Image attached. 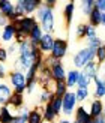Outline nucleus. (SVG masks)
Segmentation results:
<instances>
[{"label":"nucleus","instance_id":"a19ab883","mask_svg":"<svg viewBox=\"0 0 105 123\" xmlns=\"http://www.w3.org/2000/svg\"><path fill=\"white\" fill-rule=\"evenodd\" d=\"M6 75V66L3 63H0V78H3Z\"/></svg>","mask_w":105,"mask_h":123},{"label":"nucleus","instance_id":"58836bf2","mask_svg":"<svg viewBox=\"0 0 105 123\" xmlns=\"http://www.w3.org/2000/svg\"><path fill=\"white\" fill-rule=\"evenodd\" d=\"M6 50H8V54H15V53H18V44L14 42V44H11Z\"/></svg>","mask_w":105,"mask_h":123},{"label":"nucleus","instance_id":"6ab92c4d","mask_svg":"<svg viewBox=\"0 0 105 123\" xmlns=\"http://www.w3.org/2000/svg\"><path fill=\"white\" fill-rule=\"evenodd\" d=\"M15 114L11 113V107L9 105H5L0 108V123H12L14 122Z\"/></svg>","mask_w":105,"mask_h":123},{"label":"nucleus","instance_id":"2f4dec72","mask_svg":"<svg viewBox=\"0 0 105 123\" xmlns=\"http://www.w3.org/2000/svg\"><path fill=\"white\" fill-rule=\"evenodd\" d=\"M87 26L89 24H78V27L75 30V36L78 39H83V38L87 36Z\"/></svg>","mask_w":105,"mask_h":123},{"label":"nucleus","instance_id":"e433bc0d","mask_svg":"<svg viewBox=\"0 0 105 123\" xmlns=\"http://www.w3.org/2000/svg\"><path fill=\"white\" fill-rule=\"evenodd\" d=\"M98 35V30H96V27H93V26H87V36H86V39L87 38H92V36H96Z\"/></svg>","mask_w":105,"mask_h":123},{"label":"nucleus","instance_id":"412c9836","mask_svg":"<svg viewBox=\"0 0 105 123\" xmlns=\"http://www.w3.org/2000/svg\"><path fill=\"white\" fill-rule=\"evenodd\" d=\"M27 123H45L44 122V114L39 108H35L29 113V120Z\"/></svg>","mask_w":105,"mask_h":123},{"label":"nucleus","instance_id":"ea45409f","mask_svg":"<svg viewBox=\"0 0 105 123\" xmlns=\"http://www.w3.org/2000/svg\"><path fill=\"white\" fill-rule=\"evenodd\" d=\"M8 24H9V20L0 12V27H5V26H8Z\"/></svg>","mask_w":105,"mask_h":123},{"label":"nucleus","instance_id":"f8f14e48","mask_svg":"<svg viewBox=\"0 0 105 123\" xmlns=\"http://www.w3.org/2000/svg\"><path fill=\"white\" fill-rule=\"evenodd\" d=\"M80 75H81V71H80V69H71V71H68V74H66V80H65L68 89L74 87V86H78Z\"/></svg>","mask_w":105,"mask_h":123},{"label":"nucleus","instance_id":"c85d7f7f","mask_svg":"<svg viewBox=\"0 0 105 123\" xmlns=\"http://www.w3.org/2000/svg\"><path fill=\"white\" fill-rule=\"evenodd\" d=\"M53 98H54V93H53V92L44 89V90H42V93H41V96H39V102H42V104L45 105L47 102H51V101H53Z\"/></svg>","mask_w":105,"mask_h":123},{"label":"nucleus","instance_id":"c03bdc74","mask_svg":"<svg viewBox=\"0 0 105 123\" xmlns=\"http://www.w3.org/2000/svg\"><path fill=\"white\" fill-rule=\"evenodd\" d=\"M101 26H104V27H105V12L102 14V23H101Z\"/></svg>","mask_w":105,"mask_h":123},{"label":"nucleus","instance_id":"79ce46f5","mask_svg":"<svg viewBox=\"0 0 105 123\" xmlns=\"http://www.w3.org/2000/svg\"><path fill=\"white\" fill-rule=\"evenodd\" d=\"M44 3H45V5L48 6V8H51V9H53V6L56 5V0H45Z\"/></svg>","mask_w":105,"mask_h":123},{"label":"nucleus","instance_id":"7ed1b4c3","mask_svg":"<svg viewBox=\"0 0 105 123\" xmlns=\"http://www.w3.org/2000/svg\"><path fill=\"white\" fill-rule=\"evenodd\" d=\"M12 24H14L17 33H21V35L29 38V35L32 33V30L35 29L36 24H38V20H36L33 15H27V17H23V18L15 20Z\"/></svg>","mask_w":105,"mask_h":123},{"label":"nucleus","instance_id":"b1692460","mask_svg":"<svg viewBox=\"0 0 105 123\" xmlns=\"http://www.w3.org/2000/svg\"><path fill=\"white\" fill-rule=\"evenodd\" d=\"M101 23H102V12L95 8L93 12H92L90 17H89V24L93 26V27H98V26H101Z\"/></svg>","mask_w":105,"mask_h":123},{"label":"nucleus","instance_id":"4468645a","mask_svg":"<svg viewBox=\"0 0 105 123\" xmlns=\"http://www.w3.org/2000/svg\"><path fill=\"white\" fill-rule=\"evenodd\" d=\"M15 35H17V30L14 27V24L9 23L2 30V41L3 42H12V41H15Z\"/></svg>","mask_w":105,"mask_h":123},{"label":"nucleus","instance_id":"6e6552de","mask_svg":"<svg viewBox=\"0 0 105 123\" xmlns=\"http://www.w3.org/2000/svg\"><path fill=\"white\" fill-rule=\"evenodd\" d=\"M68 53V42L65 39H60V38H56L54 41V47H53V51L50 56L57 59V60H62Z\"/></svg>","mask_w":105,"mask_h":123},{"label":"nucleus","instance_id":"9b49d317","mask_svg":"<svg viewBox=\"0 0 105 123\" xmlns=\"http://www.w3.org/2000/svg\"><path fill=\"white\" fill-rule=\"evenodd\" d=\"M95 96L96 99H101V98L105 96V74H99L96 78H95Z\"/></svg>","mask_w":105,"mask_h":123},{"label":"nucleus","instance_id":"c756f323","mask_svg":"<svg viewBox=\"0 0 105 123\" xmlns=\"http://www.w3.org/2000/svg\"><path fill=\"white\" fill-rule=\"evenodd\" d=\"M75 95H77V99H78V102H84V101H86V99L89 98L90 92H89V89H83V87H78V89L75 90Z\"/></svg>","mask_w":105,"mask_h":123},{"label":"nucleus","instance_id":"5701e85b","mask_svg":"<svg viewBox=\"0 0 105 123\" xmlns=\"http://www.w3.org/2000/svg\"><path fill=\"white\" fill-rule=\"evenodd\" d=\"M66 92H68V86H66L65 81H54V89H53L54 96L63 98Z\"/></svg>","mask_w":105,"mask_h":123},{"label":"nucleus","instance_id":"a211bd4d","mask_svg":"<svg viewBox=\"0 0 105 123\" xmlns=\"http://www.w3.org/2000/svg\"><path fill=\"white\" fill-rule=\"evenodd\" d=\"M89 113L92 116V119H98L99 116H104V104H102V101L101 99H96V101L92 102Z\"/></svg>","mask_w":105,"mask_h":123},{"label":"nucleus","instance_id":"4be33fe9","mask_svg":"<svg viewBox=\"0 0 105 123\" xmlns=\"http://www.w3.org/2000/svg\"><path fill=\"white\" fill-rule=\"evenodd\" d=\"M74 12H75V3H74V2H68L66 6H65V9H63V15H65V20H66L68 26H69L71 21H72Z\"/></svg>","mask_w":105,"mask_h":123},{"label":"nucleus","instance_id":"f257e3e1","mask_svg":"<svg viewBox=\"0 0 105 123\" xmlns=\"http://www.w3.org/2000/svg\"><path fill=\"white\" fill-rule=\"evenodd\" d=\"M35 18L39 21L42 30H44L45 33H53L54 32V24H56V18H54V12L51 8H48V6L42 2V5L38 8L36 11V15Z\"/></svg>","mask_w":105,"mask_h":123},{"label":"nucleus","instance_id":"393cba45","mask_svg":"<svg viewBox=\"0 0 105 123\" xmlns=\"http://www.w3.org/2000/svg\"><path fill=\"white\" fill-rule=\"evenodd\" d=\"M8 105L14 107V108H21L24 105V95L23 93H15V92H14V95H12V98H11V101H9Z\"/></svg>","mask_w":105,"mask_h":123},{"label":"nucleus","instance_id":"09e8293b","mask_svg":"<svg viewBox=\"0 0 105 123\" xmlns=\"http://www.w3.org/2000/svg\"><path fill=\"white\" fill-rule=\"evenodd\" d=\"M72 123H78V122H72Z\"/></svg>","mask_w":105,"mask_h":123},{"label":"nucleus","instance_id":"f3484780","mask_svg":"<svg viewBox=\"0 0 105 123\" xmlns=\"http://www.w3.org/2000/svg\"><path fill=\"white\" fill-rule=\"evenodd\" d=\"M66 71H65V66L59 63V65H56L54 68H51V77L54 81H65L66 80Z\"/></svg>","mask_w":105,"mask_h":123},{"label":"nucleus","instance_id":"49530a36","mask_svg":"<svg viewBox=\"0 0 105 123\" xmlns=\"http://www.w3.org/2000/svg\"><path fill=\"white\" fill-rule=\"evenodd\" d=\"M87 123H95V119H90V120H89Z\"/></svg>","mask_w":105,"mask_h":123},{"label":"nucleus","instance_id":"cd10ccee","mask_svg":"<svg viewBox=\"0 0 105 123\" xmlns=\"http://www.w3.org/2000/svg\"><path fill=\"white\" fill-rule=\"evenodd\" d=\"M29 110L26 108V110H21L20 111V114H17L15 117H14V122L12 123H27V120H29Z\"/></svg>","mask_w":105,"mask_h":123},{"label":"nucleus","instance_id":"2eb2a0df","mask_svg":"<svg viewBox=\"0 0 105 123\" xmlns=\"http://www.w3.org/2000/svg\"><path fill=\"white\" fill-rule=\"evenodd\" d=\"M42 114H44V122L45 123H56V119H57V114L54 113L51 102H47L44 105V110H42Z\"/></svg>","mask_w":105,"mask_h":123},{"label":"nucleus","instance_id":"8fccbe9b","mask_svg":"<svg viewBox=\"0 0 105 123\" xmlns=\"http://www.w3.org/2000/svg\"><path fill=\"white\" fill-rule=\"evenodd\" d=\"M104 45H105V42H104Z\"/></svg>","mask_w":105,"mask_h":123},{"label":"nucleus","instance_id":"473e14b6","mask_svg":"<svg viewBox=\"0 0 105 123\" xmlns=\"http://www.w3.org/2000/svg\"><path fill=\"white\" fill-rule=\"evenodd\" d=\"M92 83V80L87 77V75H84V74L81 72V75H80V80H78V86L77 87H83V89H89V86Z\"/></svg>","mask_w":105,"mask_h":123},{"label":"nucleus","instance_id":"4c0bfd02","mask_svg":"<svg viewBox=\"0 0 105 123\" xmlns=\"http://www.w3.org/2000/svg\"><path fill=\"white\" fill-rule=\"evenodd\" d=\"M95 6L98 11H101L102 14L105 12V0H95Z\"/></svg>","mask_w":105,"mask_h":123},{"label":"nucleus","instance_id":"f03ea898","mask_svg":"<svg viewBox=\"0 0 105 123\" xmlns=\"http://www.w3.org/2000/svg\"><path fill=\"white\" fill-rule=\"evenodd\" d=\"M42 5L41 0H18L15 2V9H17V20L27 15H32L33 12L38 11V8Z\"/></svg>","mask_w":105,"mask_h":123},{"label":"nucleus","instance_id":"9d476101","mask_svg":"<svg viewBox=\"0 0 105 123\" xmlns=\"http://www.w3.org/2000/svg\"><path fill=\"white\" fill-rule=\"evenodd\" d=\"M12 95H14V92H12L11 86L6 84V83H0V105L2 107L8 105Z\"/></svg>","mask_w":105,"mask_h":123},{"label":"nucleus","instance_id":"c9c22d12","mask_svg":"<svg viewBox=\"0 0 105 123\" xmlns=\"http://www.w3.org/2000/svg\"><path fill=\"white\" fill-rule=\"evenodd\" d=\"M8 50L6 48H3V47H0V63H5L6 60H8Z\"/></svg>","mask_w":105,"mask_h":123},{"label":"nucleus","instance_id":"a878e982","mask_svg":"<svg viewBox=\"0 0 105 123\" xmlns=\"http://www.w3.org/2000/svg\"><path fill=\"white\" fill-rule=\"evenodd\" d=\"M102 39L99 38V35H96V36H92V38H87V48H90L92 51H98V48L102 47Z\"/></svg>","mask_w":105,"mask_h":123},{"label":"nucleus","instance_id":"7c9ffc66","mask_svg":"<svg viewBox=\"0 0 105 123\" xmlns=\"http://www.w3.org/2000/svg\"><path fill=\"white\" fill-rule=\"evenodd\" d=\"M51 105H53V110H54L56 114H57V116L62 114V105H63V101H62V98L54 96L53 101H51Z\"/></svg>","mask_w":105,"mask_h":123},{"label":"nucleus","instance_id":"72a5a7b5","mask_svg":"<svg viewBox=\"0 0 105 123\" xmlns=\"http://www.w3.org/2000/svg\"><path fill=\"white\" fill-rule=\"evenodd\" d=\"M95 60H98V63H104V62H105V45H102V47L98 48Z\"/></svg>","mask_w":105,"mask_h":123},{"label":"nucleus","instance_id":"0eeeda50","mask_svg":"<svg viewBox=\"0 0 105 123\" xmlns=\"http://www.w3.org/2000/svg\"><path fill=\"white\" fill-rule=\"evenodd\" d=\"M0 12L8 18L9 23H14L17 20V9L15 3L11 0H0Z\"/></svg>","mask_w":105,"mask_h":123},{"label":"nucleus","instance_id":"bb28decb","mask_svg":"<svg viewBox=\"0 0 105 123\" xmlns=\"http://www.w3.org/2000/svg\"><path fill=\"white\" fill-rule=\"evenodd\" d=\"M95 8H96V6H95V0H83V2H81V12L86 17H90V14L93 12Z\"/></svg>","mask_w":105,"mask_h":123},{"label":"nucleus","instance_id":"a18cd8bd","mask_svg":"<svg viewBox=\"0 0 105 123\" xmlns=\"http://www.w3.org/2000/svg\"><path fill=\"white\" fill-rule=\"evenodd\" d=\"M59 123H72V122H71V120H68V119H62Z\"/></svg>","mask_w":105,"mask_h":123},{"label":"nucleus","instance_id":"20e7f679","mask_svg":"<svg viewBox=\"0 0 105 123\" xmlns=\"http://www.w3.org/2000/svg\"><path fill=\"white\" fill-rule=\"evenodd\" d=\"M9 83L14 87L15 93L24 95V92L27 90V78H26V74L21 72V71L14 69L12 72H9Z\"/></svg>","mask_w":105,"mask_h":123},{"label":"nucleus","instance_id":"aec40b11","mask_svg":"<svg viewBox=\"0 0 105 123\" xmlns=\"http://www.w3.org/2000/svg\"><path fill=\"white\" fill-rule=\"evenodd\" d=\"M92 119L90 113L86 110L84 107H77V111H75V122L78 123H87Z\"/></svg>","mask_w":105,"mask_h":123},{"label":"nucleus","instance_id":"39448f33","mask_svg":"<svg viewBox=\"0 0 105 123\" xmlns=\"http://www.w3.org/2000/svg\"><path fill=\"white\" fill-rule=\"evenodd\" d=\"M95 57H96V53L92 51L90 48H81L78 53H75L74 56V65H75L77 69H83L84 66H87L90 62H95Z\"/></svg>","mask_w":105,"mask_h":123},{"label":"nucleus","instance_id":"dca6fc26","mask_svg":"<svg viewBox=\"0 0 105 123\" xmlns=\"http://www.w3.org/2000/svg\"><path fill=\"white\" fill-rule=\"evenodd\" d=\"M44 35H45V32L42 30L41 24L38 23V24L35 26V29L32 30V33L29 35V41L32 42V44H35V45H39V42H41L42 38H44Z\"/></svg>","mask_w":105,"mask_h":123},{"label":"nucleus","instance_id":"423d86ee","mask_svg":"<svg viewBox=\"0 0 105 123\" xmlns=\"http://www.w3.org/2000/svg\"><path fill=\"white\" fill-rule=\"evenodd\" d=\"M63 101V105H62V114L65 116H71L77 111V104H78V99H77V95L75 92L72 90H68L65 96L62 98Z\"/></svg>","mask_w":105,"mask_h":123},{"label":"nucleus","instance_id":"ddd939ff","mask_svg":"<svg viewBox=\"0 0 105 123\" xmlns=\"http://www.w3.org/2000/svg\"><path fill=\"white\" fill-rule=\"evenodd\" d=\"M84 75H87L92 81H95V78L99 75V65L96 63V62H90V63L87 66H84L83 68V71H81Z\"/></svg>","mask_w":105,"mask_h":123},{"label":"nucleus","instance_id":"f704fd0d","mask_svg":"<svg viewBox=\"0 0 105 123\" xmlns=\"http://www.w3.org/2000/svg\"><path fill=\"white\" fill-rule=\"evenodd\" d=\"M39 84L38 80H32V81H27V93H33V92L36 90V86Z\"/></svg>","mask_w":105,"mask_h":123},{"label":"nucleus","instance_id":"37998d69","mask_svg":"<svg viewBox=\"0 0 105 123\" xmlns=\"http://www.w3.org/2000/svg\"><path fill=\"white\" fill-rule=\"evenodd\" d=\"M95 123H105V117L104 116H99L98 119H95Z\"/></svg>","mask_w":105,"mask_h":123},{"label":"nucleus","instance_id":"de8ad7c7","mask_svg":"<svg viewBox=\"0 0 105 123\" xmlns=\"http://www.w3.org/2000/svg\"><path fill=\"white\" fill-rule=\"evenodd\" d=\"M104 117H105V105H104Z\"/></svg>","mask_w":105,"mask_h":123},{"label":"nucleus","instance_id":"1a4fd4ad","mask_svg":"<svg viewBox=\"0 0 105 123\" xmlns=\"http://www.w3.org/2000/svg\"><path fill=\"white\" fill-rule=\"evenodd\" d=\"M54 41H56V38L51 35V33H45L44 35V38L41 39V42H39V50H41V53L44 54V56H48V54H51V51H53V47H54Z\"/></svg>","mask_w":105,"mask_h":123}]
</instances>
